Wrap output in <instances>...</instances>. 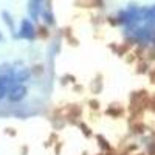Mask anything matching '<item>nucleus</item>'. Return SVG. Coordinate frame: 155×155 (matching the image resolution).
<instances>
[{"label": "nucleus", "mask_w": 155, "mask_h": 155, "mask_svg": "<svg viewBox=\"0 0 155 155\" xmlns=\"http://www.w3.org/2000/svg\"><path fill=\"white\" fill-rule=\"evenodd\" d=\"M25 96H27V87H23L22 84H14V85L9 88L8 98H9L11 102H19Z\"/></svg>", "instance_id": "1"}, {"label": "nucleus", "mask_w": 155, "mask_h": 155, "mask_svg": "<svg viewBox=\"0 0 155 155\" xmlns=\"http://www.w3.org/2000/svg\"><path fill=\"white\" fill-rule=\"evenodd\" d=\"M19 36H20V37H23V39H28V41L34 39L36 33H34V27L31 25V22H30V20H22Z\"/></svg>", "instance_id": "2"}, {"label": "nucleus", "mask_w": 155, "mask_h": 155, "mask_svg": "<svg viewBox=\"0 0 155 155\" xmlns=\"http://www.w3.org/2000/svg\"><path fill=\"white\" fill-rule=\"evenodd\" d=\"M12 85H14V81H11L9 76H0V99L5 98L8 88H11Z\"/></svg>", "instance_id": "3"}, {"label": "nucleus", "mask_w": 155, "mask_h": 155, "mask_svg": "<svg viewBox=\"0 0 155 155\" xmlns=\"http://www.w3.org/2000/svg\"><path fill=\"white\" fill-rule=\"evenodd\" d=\"M106 113H107L109 116H112V118H120V116L124 113V109H123L120 104H112V106L107 107Z\"/></svg>", "instance_id": "4"}, {"label": "nucleus", "mask_w": 155, "mask_h": 155, "mask_svg": "<svg viewBox=\"0 0 155 155\" xmlns=\"http://www.w3.org/2000/svg\"><path fill=\"white\" fill-rule=\"evenodd\" d=\"M90 90H92V93H95V95L101 93V90H102V78L99 74L92 81V84H90Z\"/></svg>", "instance_id": "5"}, {"label": "nucleus", "mask_w": 155, "mask_h": 155, "mask_svg": "<svg viewBox=\"0 0 155 155\" xmlns=\"http://www.w3.org/2000/svg\"><path fill=\"white\" fill-rule=\"evenodd\" d=\"M30 76H31V71L27 70V68H22L16 73V82H23V81H27L30 79Z\"/></svg>", "instance_id": "6"}, {"label": "nucleus", "mask_w": 155, "mask_h": 155, "mask_svg": "<svg viewBox=\"0 0 155 155\" xmlns=\"http://www.w3.org/2000/svg\"><path fill=\"white\" fill-rule=\"evenodd\" d=\"M96 141H98V146L102 149V152H109V150H112V147H110V144L107 143V140L104 138V137H101V135H96Z\"/></svg>", "instance_id": "7"}, {"label": "nucleus", "mask_w": 155, "mask_h": 155, "mask_svg": "<svg viewBox=\"0 0 155 155\" xmlns=\"http://www.w3.org/2000/svg\"><path fill=\"white\" fill-rule=\"evenodd\" d=\"M30 14L36 19L37 14H39V0H31L30 3Z\"/></svg>", "instance_id": "8"}, {"label": "nucleus", "mask_w": 155, "mask_h": 155, "mask_svg": "<svg viewBox=\"0 0 155 155\" xmlns=\"http://www.w3.org/2000/svg\"><path fill=\"white\" fill-rule=\"evenodd\" d=\"M78 126H79V129H81V132H82V135H85L87 138H90V137L93 135V134H92V130H90V127H88L87 124H84V123H79V124H78Z\"/></svg>", "instance_id": "9"}, {"label": "nucleus", "mask_w": 155, "mask_h": 155, "mask_svg": "<svg viewBox=\"0 0 155 155\" xmlns=\"http://www.w3.org/2000/svg\"><path fill=\"white\" fill-rule=\"evenodd\" d=\"M88 107H90V110L95 112V110L99 109V102H98L96 99H90V101H88Z\"/></svg>", "instance_id": "10"}, {"label": "nucleus", "mask_w": 155, "mask_h": 155, "mask_svg": "<svg viewBox=\"0 0 155 155\" xmlns=\"http://www.w3.org/2000/svg\"><path fill=\"white\" fill-rule=\"evenodd\" d=\"M68 82H74V76H70V74H65V76H64L62 78V84L64 85H65V84H68Z\"/></svg>", "instance_id": "11"}, {"label": "nucleus", "mask_w": 155, "mask_h": 155, "mask_svg": "<svg viewBox=\"0 0 155 155\" xmlns=\"http://www.w3.org/2000/svg\"><path fill=\"white\" fill-rule=\"evenodd\" d=\"M3 17H5L6 25H9V28H12V20H11V17L8 16V12H3Z\"/></svg>", "instance_id": "12"}, {"label": "nucleus", "mask_w": 155, "mask_h": 155, "mask_svg": "<svg viewBox=\"0 0 155 155\" xmlns=\"http://www.w3.org/2000/svg\"><path fill=\"white\" fill-rule=\"evenodd\" d=\"M149 74H150L152 82H155V68H153V70H149Z\"/></svg>", "instance_id": "13"}, {"label": "nucleus", "mask_w": 155, "mask_h": 155, "mask_svg": "<svg viewBox=\"0 0 155 155\" xmlns=\"http://www.w3.org/2000/svg\"><path fill=\"white\" fill-rule=\"evenodd\" d=\"M6 134H8V135L11 134L12 137H14V135H16V132H14V129H8V130H6Z\"/></svg>", "instance_id": "14"}, {"label": "nucleus", "mask_w": 155, "mask_h": 155, "mask_svg": "<svg viewBox=\"0 0 155 155\" xmlns=\"http://www.w3.org/2000/svg\"><path fill=\"white\" fill-rule=\"evenodd\" d=\"M137 155H144V153H137Z\"/></svg>", "instance_id": "15"}, {"label": "nucleus", "mask_w": 155, "mask_h": 155, "mask_svg": "<svg viewBox=\"0 0 155 155\" xmlns=\"http://www.w3.org/2000/svg\"><path fill=\"white\" fill-rule=\"evenodd\" d=\"M0 39H2V34H0Z\"/></svg>", "instance_id": "16"}]
</instances>
